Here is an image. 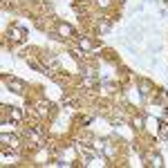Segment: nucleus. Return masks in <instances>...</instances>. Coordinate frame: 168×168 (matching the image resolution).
Segmentation results:
<instances>
[{
    "label": "nucleus",
    "mask_w": 168,
    "mask_h": 168,
    "mask_svg": "<svg viewBox=\"0 0 168 168\" xmlns=\"http://www.w3.org/2000/svg\"><path fill=\"white\" fill-rule=\"evenodd\" d=\"M61 32L63 34H72V27H69V25H61Z\"/></svg>",
    "instance_id": "2"
},
{
    "label": "nucleus",
    "mask_w": 168,
    "mask_h": 168,
    "mask_svg": "<svg viewBox=\"0 0 168 168\" xmlns=\"http://www.w3.org/2000/svg\"><path fill=\"white\" fill-rule=\"evenodd\" d=\"M9 34H11V38H13V40H20V38H23V32H20V29H16V27H13Z\"/></svg>",
    "instance_id": "1"
}]
</instances>
